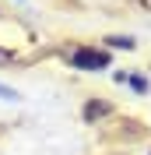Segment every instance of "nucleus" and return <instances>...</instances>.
Masks as SVG:
<instances>
[{
    "label": "nucleus",
    "instance_id": "6",
    "mask_svg": "<svg viewBox=\"0 0 151 155\" xmlns=\"http://www.w3.org/2000/svg\"><path fill=\"white\" fill-rule=\"evenodd\" d=\"M133 4H141V7H148V11H151V0H133Z\"/></svg>",
    "mask_w": 151,
    "mask_h": 155
},
{
    "label": "nucleus",
    "instance_id": "1",
    "mask_svg": "<svg viewBox=\"0 0 151 155\" xmlns=\"http://www.w3.org/2000/svg\"><path fill=\"white\" fill-rule=\"evenodd\" d=\"M70 64H74V67H81V71H102V67H109V53H98V49L81 46V49H74V53H70Z\"/></svg>",
    "mask_w": 151,
    "mask_h": 155
},
{
    "label": "nucleus",
    "instance_id": "5",
    "mask_svg": "<svg viewBox=\"0 0 151 155\" xmlns=\"http://www.w3.org/2000/svg\"><path fill=\"white\" fill-rule=\"evenodd\" d=\"M0 64H14V53H7V49H0Z\"/></svg>",
    "mask_w": 151,
    "mask_h": 155
},
{
    "label": "nucleus",
    "instance_id": "3",
    "mask_svg": "<svg viewBox=\"0 0 151 155\" xmlns=\"http://www.w3.org/2000/svg\"><path fill=\"white\" fill-rule=\"evenodd\" d=\"M109 46H127V49H133V39H127V35H109Z\"/></svg>",
    "mask_w": 151,
    "mask_h": 155
},
{
    "label": "nucleus",
    "instance_id": "4",
    "mask_svg": "<svg viewBox=\"0 0 151 155\" xmlns=\"http://www.w3.org/2000/svg\"><path fill=\"white\" fill-rule=\"evenodd\" d=\"M0 99H18V92H14V88H7V85H0Z\"/></svg>",
    "mask_w": 151,
    "mask_h": 155
},
{
    "label": "nucleus",
    "instance_id": "2",
    "mask_svg": "<svg viewBox=\"0 0 151 155\" xmlns=\"http://www.w3.org/2000/svg\"><path fill=\"white\" fill-rule=\"evenodd\" d=\"M105 113H109V102H88L85 106V120H98Z\"/></svg>",
    "mask_w": 151,
    "mask_h": 155
}]
</instances>
